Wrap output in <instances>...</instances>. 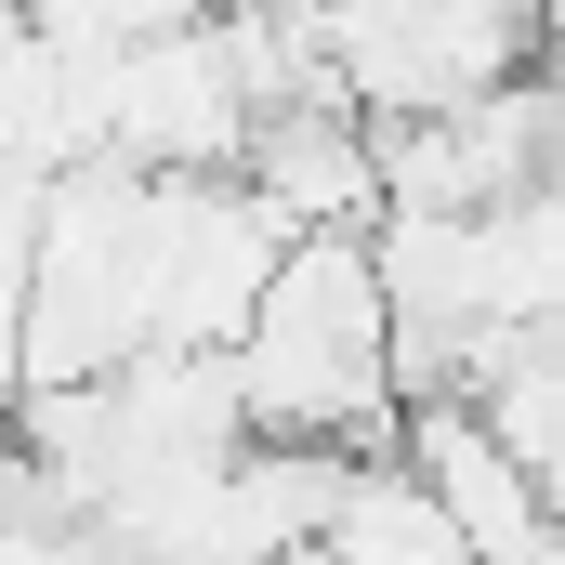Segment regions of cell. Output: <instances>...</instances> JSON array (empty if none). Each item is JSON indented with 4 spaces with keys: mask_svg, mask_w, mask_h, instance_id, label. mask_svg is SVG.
<instances>
[{
    "mask_svg": "<svg viewBox=\"0 0 565 565\" xmlns=\"http://www.w3.org/2000/svg\"><path fill=\"white\" fill-rule=\"evenodd\" d=\"M250 422L302 447H395L408 434V329L382 289V237H289L237 329Z\"/></svg>",
    "mask_w": 565,
    "mask_h": 565,
    "instance_id": "1",
    "label": "cell"
},
{
    "mask_svg": "<svg viewBox=\"0 0 565 565\" xmlns=\"http://www.w3.org/2000/svg\"><path fill=\"white\" fill-rule=\"evenodd\" d=\"M264 132V79L237 53V13H198V26H145L106 53V158L145 171H237Z\"/></svg>",
    "mask_w": 565,
    "mask_h": 565,
    "instance_id": "2",
    "label": "cell"
},
{
    "mask_svg": "<svg viewBox=\"0 0 565 565\" xmlns=\"http://www.w3.org/2000/svg\"><path fill=\"white\" fill-rule=\"evenodd\" d=\"M237 184L277 211L289 237H369V224L395 211V184H382V119H369L355 93H289V106H264Z\"/></svg>",
    "mask_w": 565,
    "mask_h": 565,
    "instance_id": "3",
    "label": "cell"
},
{
    "mask_svg": "<svg viewBox=\"0 0 565 565\" xmlns=\"http://www.w3.org/2000/svg\"><path fill=\"white\" fill-rule=\"evenodd\" d=\"M526 13H540V53H565V0H526Z\"/></svg>",
    "mask_w": 565,
    "mask_h": 565,
    "instance_id": "4",
    "label": "cell"
},
{
    "mask_svg": "<svg viewBox=\"0 0 565 565\" xmlns=\"http://www.w3.org/2000/svg\"><path fill=\"white\" fill-rule=\"evenodd\" d=\"M106 565H171V553H132V540H119V553H106Z\"/></svg>",
    "mask_w": 565,
    "mask_h": 565,
    "instance_id": "5",
    "label": "cell"
}]
</instances>
